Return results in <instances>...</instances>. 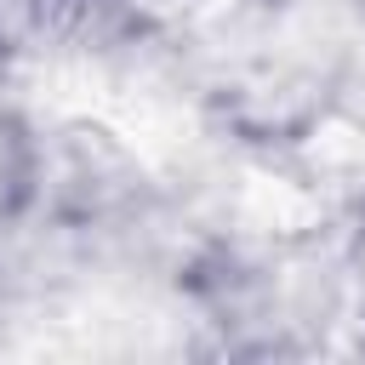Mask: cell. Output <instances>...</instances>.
I'll use <instances>...</instances> for the list:
<instances>
[{
	"label": "cell",
	"instance_id": "cell-1",
	"mask_svg": "<svg viewBox=\"0 0 365 365\" xmlns=\"http://www.w3.org/2000/svg\"><path fill=\"white\" fill-rule=\"evenodd\" d=\"M143 17L154 23H171V29H194V23H211L217 11H228L234 0H131Z\"/></svg>",
	"mask_w": 365,
	"mask_h": 365
}]
</instances>
